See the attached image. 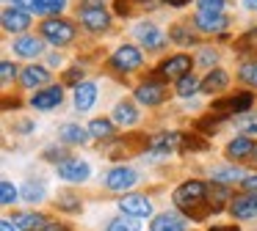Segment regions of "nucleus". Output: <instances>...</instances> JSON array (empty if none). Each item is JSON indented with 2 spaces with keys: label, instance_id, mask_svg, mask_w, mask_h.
I'll use <instances>...</instances> for the list:
<instances>
[{
  "label": "nucleus",
  "instance_id": "obj_40",
  "mask_svg": "<svg viewBox=\"0 0 257 231\" xmlns=\"http://www.w3.org/2000/svg\"><path fill=\"white\" fill-rule=\"evenodd\" d=\"M14 77H17V66H14L12 60H3V64H0V80H3V86H9Z\"/></svg>",
  "mask_w": 257,
  "mask_h": 231
},
{
  "label": "nucleus",
  "instance_id": "obj_28",
  "mask_svg": "<svg viewBox=\"0 0 257 231\" xmlns=\"http://www.w3.org/2000/svg\"><path fill=\"white\" fill-rule=\"evenodd\" d=\"M20 196H23V201H28V204H39V201H45V196H47V187L42 184V182H34V179H28L23 187H20Z\"/></svg>",
  "mask_w": 257,
  "mask_h": 231
},
{
  "label": "nucleus",
  "instance_id": "obj_2",
  "mask_svg": "<svg viewBox=\"0 0 257 231\" xmlns=\"http://www.w3.org/2000/svg\"><path fill=\"white\" fill-rule=\"evenodd\" d=\"M141 64H144V55H141V50L136 44H119L113 50L111 60H108V66L113 72H119V74H130V72L141 69Z\"/></svg>",
  "mask_w": 257,
  "mask_h": 231
},
{
  "label": "nucleus",
  "instance_id": "obj_21",
  "mask_svg": "<svg viewBox=\"0 0 257 231\" xmlns=\"http://www.w3.org/2000/svg\"><path fill=\"white\" fill-rule=\"evenodd\" d=\"M150 231H185V218H180L177 212H161L152 218Z\"/></svg>",
  "mask_w": 257,
  "mask_h": 231
},
{
  "label": "nucleus",
  "instance_id": "obj_33",
  "mask_svg": "<svg viewBox=\"0 0 257 231\" xmlns=\"http://www.w3.org/2000/svg\"><path fill=\"white\" fill-rule=\"evenodd\" d=\"M235 126H238L243 135H257V116H254V113H240V116H235Z\"/></svg>",
  "mask_w": 257,
  "mask_h": 231
},
{
  "label": "nucleus",
  "instance_id": "obj_51",
  "mask_svg": "<svg viewBox=\"0 0 257 231\" xmlns=\"http://www.w3.org/2000/svg\"><path fill=\"white\" fill-rule=\"evenodd\" d=\"M17 130L20 132H31V130H34V124H31V121H23V124H17Z\"/></svg>",
  "mask_w": 257,
  "mask_h": 231
},
{
  "label": "nucleus",
  "instance_id": "obj_30",
  "mask_svg": "<svg viewBox=\"0 0 257 231\" xmlns=\"http://www.w3.org/2000/svg\"><path fill=\"white\" fill-rule=\"evenodd\" d=\"M105 231H141V223L133 214H119V218L108 220Z\"/></svg>",
  "mask_w": 257,
  "mask_h": 231
},
{
  "label": "nucleus",
  "instance_id": "obj_54",
  "mask_svg": "<svg viewBox=\"0 0 257 231\" xmlns=\"http://www.w3.org/2000/svg\"><path fill=\"white\" fill-rule=\"evenodd\" d=\"M251 160H254V162H257V152H254V157H251Z\"/></svg>",
  "mask_w": 257,
  "mask_h": 231
},
{
  "label": "nucleus",
  "instance_id": "obj_34",
  "mask_svg": "<svg viewBox=\"0 0 257 231\" xmlns=\"http://www.w3.org/2000/svg\"><path fill=\"white\" fill-rule=\"evenodd\" d=\"M238 80L246 82V86H251V88H257V60H246V64L240 66Z\"/></svg>",
  "mask_w": 257,
  "mask_h": 231
},
{
  "label": "nucleus",
  "instance_id": "obj_53",
  "mask_svg": "<svg viewBox=\"0 0 257 231\" xmlns=\"http://www.w3.org/2000/svg\"><path fill=\"white\" fill-rule=\"evenodd\" d=\"M102 3H105V0H83V6H94V8H100Z\"/></svg>",
  "mask_w": 257,
  "mask_h": 231
},
{
  "label": "nucleus",
  "instance_id": "obj_42",
  "mask_svg": "<svg viewBox=\"0 0 257 231\" xmlns=\"http://www.w3.org/2000/svg\"><path fill=\"white\" fill-rule=\"evenodd\" d=\"M80 80H83V69H78V66L64 74V82H67V86H80Z\"/></svg>",
  "mask_w": 257,
  "mask_h": 231
},
{
  "label": "nucleus",
  "instance_id": "obj_16",
  "mask_svg": "<svg viewBox=\"0 0 257 231\" xmlns=\"http://www.w3.org/2000/svg\"><path fill=\"white\" fill-rule=\"evenodd\" d=\"M136 99H139L141 104H147V108H155V104H161L163 99H166V88L155 80H147L136 88Z\"/></svg>",
  "mask_w": 257,
  "mask_h": 231
},
{
  "label": "nucleus",
  "instance_id": "obj_36",
  "mask_svg": "<svg viewBox=\"0 0 257 231\" xmlns=\"http://www.w3.org/2000/svg\"><path fill=\"white\" fill-rule=\"evenodd\" d=\"M199 14H224V0H196Z\"/></svg>",
  "mask_w": 257,
  "mask_h": 231
},
{
  "label": "nucleus",
  "instance_id": "obj_1",
  "mask_svg": "<svg viewBox=\"0 0 257 231\" xmlns=\"http://www.w3.org/2000/svg\"><path fill=\"white\" fill-rule=\"evenodd\" d=\"M207 198H210V187H207L205 182H199V179L183 182V184L172 192L174 206L183 209L185 214H191L194 220H205L210 212H216L213 201H207Z\"/></svg>",
  "mask_w": 257,
  "mask_h": 231
},
{
  "label": "nucleus",
  "instance_id": "obj_22",
  "mask_svg": "<svg viewBox=\"0 0 257 231\" xmlns=\"http://www.w3.org/2000/svg\"><path fill=\"white\" fill-rule=\"evenodd\" d=\"M246 176L249 174L240 165H218V168L210 170V179L218 182V184H235V182H243Z\"/></svg>",
  "mask_w": 257,
  "mask_h": 231
},
{
  "label": "nucleus",
  "instance_id": "obj_25",
  "mask_svg": "<svg viewBox=\"0 0 257 231\" xmlns=\"http://www.w3.org/2000/svg\"><path fill=\"white\" fill-rule=\"evenodd\" d=\"M229 86V74L224 69H210L205 74V80H202V94H218V91H224V88Z\"/></svg>",
  "mask_w": 257,
  "mask_h": 231
},
{
  "label": "nucleus",
  "instance_id": "obj_49",
  "mask_svg": "<svg viewBox=\"0 0 257 231\" xmlns=\"http://www.w3.org/2000/svg\"><path fill=\"white\" fill-rule=\"evenodd\" d=\"M161 3H169V6H174V8H183V6H188L191 0H161Z\"/></svg>",
  "mask_w": 257,
  "mask_h": 231
},
{
  "label": "nucleus",
  "instance_id": "obj_13",
  "mask_svg": "<svg viewBox=\"0 0 257 231\" xmlns=\"http://www.w3.org/2000/svg\"><path fill=\"white\" fill-rule=\"evenodd\" d=\"M133 33L141 42V47H147V50H161L163 44H166V36H163V30L155 22H139Z\"/></svg>",
  "mask_w": 257,
  "mask_h": 231
},
{
  "label": "nucleus",
  "instance_id": "obj_38",
  "mask_svg": "<svg viewBox=\"0 0 257 231\" xmlns=\"http://www.w3.org/2000/svg\"><path fill=\"white\" fill-rule=\"evenodd\" d=\"M207 148V143L205 140H199V138H194V135H183V146H180V152H205Z\"/></svg>",
  "mask_w": 257,
  "mask_h": 231
},
{
  "label": "nucleus",
  "instance_id": "obj_15",
  "mask_svg": "<svg viewBox=\"0 0 257 231\" xmlns=\"http://www.w3.org/2000/svg\"><path fill=\"white\" fill-rule=\"evenodd\" d=\"M50 82V69L47 66H39V64H31L23 69V74H20V86L28 88V91H34V88H42Z\"/></svg>",
  "mask_w": 257,
  "mask_h": 231
},
{
  "label": "nucleus",
  "instance_id": "obj_32",
  "mask_svg": "<svg viewBox=\"0 0 257 231\" xmlns=\"http://www.w3.org/2000/svg\"><path fill=\"white\" fill-rule=\"evenodd\" d=\"M235 50H238V52H254L257 55V28L246 30L243 36L235 42Z\"/></svg>",
  "mask_w": 257,
  "mask_h": 231
},
{
  "label": "nucleus",
  "instance_id": "obj_10",
  "mask_svg": "<svg viewBox=\"0 0 257 231\" xmlns=\"http://www.w3.org/2000/svg\"><path fill=\"white\" fill-rule=\"evenodd\" d=\"M116 204L122 214H133V218H150L152 214V201L147 196H139V192H124Z\"/></svg>",
  "mask_w": 257,
  "mask_h": 231
},
{
  "label": "nucleus",
  "instance_id": "obj_6",
  "mask_svg": "<svg viewBox=\"0 0 257 231\" xmlns=\"http://www.w3.org/2000/svg\"><path fill=\"white\" fill-rule=\"evenodd\" d=\"M56 170H58V179L69 182V184H83V182H89V176H91L89 162H83V160H75V157L58 162Z\"/></svg>",
  "mask_w": 257,
  "mask_h": 231
},
{
  "label": "nucleus",
  "instance_id": "obj_3",
  "mask_svg": "<svg viewBox=\"0 0 257 231\" xmlns=\"http://www.w3.org/2000/svg\"><path fill=\"white\" fill-rule=\"evenodd\" d=\"M42 30V38H45L47 44H53V47H67L69 42L75 38V25L67 20H45L39 25Z\"/></svg>",
  "mask_w": 257,
  "mask_h": 231
},
{
  "label": "nucleus",
  "instance_id": "obj_39",
  "mask_svg": "<svg viewBox=\"0 0 257 231\" xmlns=\"http://www.w3.org/2000/svg\"><path fill=\"white\" fill-rule=\"evenodd\" d=\"M42 157L47 160V162H64V160H69V154L64 152V148H58V146H50V148H45V152H42Z\"/></svg>",
  "mask_w": 257,
  "mask_h": 231
},
{
  "label": "nucleus",
  "instance_id": "obj_45",
  "mask_svg": "<svg viewBox=\"0 0 257 231\" xmlns=\"http://www.w3.org/2000/svg\"><path fill=\"white\" fill-rule=\"evenodd\" d=\"M113 8H116V14L127 16L130 14V0H113Z\"/></svg>",
  "mask_w": 257,
  "mask_h": 231
},
{
  "label": "nucleus",
  "instance_id": "obj_50",
  "mask_svg": "<svg viewBox=\"0 0 257 231\" xmlns=\"http://www.w3.org/2000/svg\"><path fill=\"white\" fill-rule=\"evenodd\" d=\"M207 231H240L238 226H213V228H207Z\"/></svg>",
  "mask_w": 257,
  "mask_h": 231
},
{
  "label": "nucleus",
  "instance_id": "obj_41",
  "mask_svg": "<svg viewBox=\"0 0 257 231\" xmlns=\"http://www.w3.org/2000/svg\"><path fill=\"white\" fill-rule=\"evenodd\" d=\"M172 38H174V42H180V44H185V47H188V44H194V33L185 30L183 25H177V28L172 30Z\"/></svg>",
  "mask_w": 257,
  "mask_h": 231
},
{
  "label": "nucleus",
  "instance_id": "obj_23",
  "mask_svg": "<svg viewBox=\"0 0 257 231\" xmlns=\"http://www.w3.org/2000/svg\"><path fill=\"white\" fill-rule=\"evenodd\" d=\"M14 223H17L20 231H42L50 220H47V214L42 212H14Z\"/></svg>",
  "mask_w": 257,
  "mask_h": 231
},
{
  "label": "nucleus",
  "instance_id": "obj_48",
  "mask_svg": "<svg viewBox=\"0 0 257 231\" xmlns=\"http://www.w3.org/2000/svg\"><path fill=\"white\" fill-rule=\"evenodd\" d=\"M42 231H72V228H69V226H64V223H47Z\"/></svg>",
  "mask_w": 257,
  "mask_h": 231
},
{
  "label": "nucleus",
  "instance_id": "obj_12",
  "mask_svg": "<svg viewBox=\"0 0 257 231\" xmlns=\"http://www.w3.org/2000/svg\"><path fill=\"white\" fill-rule=\"evenodd\" d=\"M183 146V135L180 132H161V135H152L150 138V152L155 157H169L172 152Z\"/></svg>",
  "mask_w": 257,
  "mask_h": 231
},
{
  "label": "nucleus",
  "instance_id": "obj_9",
  "mask_svg": "<svg viewBox=\"0 0 257 231\" xmlns=\"http://www.w3.org/2000/svg\"><path fill=\"white\" fill-rule=\"evenodd\" d=\"M78 16H80V25L86 28V30H91V33H102V30H108V25H111V14H108L105 8H94V6H83V8L78 11Z\"/></svg>",
  "mask_w": 257,
  "mask_h": 231
},
{
  "label": "nucleus",
  "instance_id": "obj_35",
  "mask_svg": "<svg viewBox=\"0 0 257 231\" xmlns=\"http://www.w3.org/2000/svg\"><path fill=\"white\" fill-rule=\"evenodd\" d=\"M67 8V0H36V14H61Z\"/></svg>",
  "mask_w": 257,
  "mask_h": 231
},
{
  "label": "nucleus",
  "instance_id": "obj_24",
  "mask_svg": "<svg viewBox=\"0 0 257 231\" xmlns=\"http://www.w3.org/2000/svg\"><path fill=\"white\" fill-rule=\"evenodd\" d=\"M97 102V86L94 82H80V86H75V110H80V113H86V110H91Z\"/></svg>",
  "mask_w": 257,
  "mask_h": 231
},
{
  "label": "nucleus",
  "instance_id": "obj_52",
  "mask_svg": "<svg viewBox=\"0 0 257 231\" xmlns=\"http://www.w3.org/2000/svg\"><path fill=\"white\" fill-rule=\"evenodd\" d=\"M243 8L246 11H257V0H243Z\"/></svg>",
  "mask_w": 257,
  "mask_h": 231
},
{
  "label": "nucleus",
  "instance_id": "obj_26",
  "mask_svg": "<svg viewBox=\"0 0 257 231\" xmlns=\"http://www.w3.org/2000/svg\"><path fill=\"white\" fill-rule=\"evenodd\" d=\"M113 124L119 126H133L136 121H139V108H136L133 102H119L116 108H113Z\"/></svg>",
  "mask_w": 257,
  "mask_h": 231
},
{
  "label": "nucleus",
  "instance_id": "obj_4",
  "mask_svg": "<svg viewBox=\"0 0 257 231\" xmlns=\"http://www.w3.org/2000/svg\"><path fill=\"white\" fill-rule=\"evenodd\" d=\"M251 102H254V96H251V94H232V96L216 99V102H213V110H210V113L221 116V118H229V116L249 113Z\"/></svg>",
  "mask_w": 257,
  "mask_h": 231
},
{
  "label": "nucleus",
  "instance_id": "obj_14",
  "mask_svg": "<svg viewBox=\"0 0 257 231\" xmlns=\"http://www.w3.org/2000/svg\"><path fill=\"white\" fill-rule=\"evenodd\" d=\"M28 28H31V14L25 8L12 6V8L3 11V30L6 33H25Z\"/></svg>",
  "mask_w": 257,
  "mask_h": 231
},
{
  "label": "nucleus",
  "instance_id": "obj_8",
  "mask_svg": "<svg viewBox=\"0 0 257 231\" xmlns=\"http://www.w3.org/2000/svg\"><path fill=\"white\" fill-rule=\"evenodd\" d=\"M191 66H194V60H191V55H185V52H177V55H172V58H166L158 69H161V77L163 80H174L177 82L180 77H185V74H191Z\"/></svg>",
  "mask_w": 257,
  "mask_h": 231
},
{
  "label": "nucleus",
  "instance_id": "obj_5",
  "mask_svg": "<svg viewBox=\"0 0 257 231\" xmlns=\"http://www.w3.org/2000/svg\"><path fill=\"white\" fill-rule=\"evenodd\" d=\"M136 184H139V174L133 168H127V165H116V168H111L105 174V187L113 192H127Z\"/></svg>",
  "mask_w": 257,
  "mask_h": 231
},
{
  "label": "nucleus",
  "instance_id": "obj_37",
  "mask_svg": "<svg viewBox=\"0 0 257 231\" xmlns=\"http://www.w3.org/2000/svg\"><path fill=\"white\" fill-rule=\"evenodd\" d=\"M58 209L61 212H80V198L69 196V192H64V196H58Z\"/></svg>",
  "mask_w": 257,
  "mask_h": 231
},
{
  "label": "nucleus",
  "instance_id": "obj_11",
  "mask_svg": "<svg viewBox=\"0 0 257 231\" xmlns=\"http://www.w3.org/2000/svg\"><path fill=\"white\" fill-rule=\"evenodd\" d=\"M227 209H229V214H232L235 220H251V218H257V196L254 192L232 196Z\"/></svg>",
  "mask_w": 257,
  "mask_h": 231
},
{
  "label": "nucleus",
  "instance_id": "obj_17",
  "mask_svg": "<svg viewBox=\"0 0 257 231\" xmlns=\"http://www.w3.org/2000/svg\"><path fill=\"white\" fill-rule=\"evenodd\" d=\"M229 25V16L227 14H199L196 11V20H194V28L199 33H224Z\"/></svg>",
  "mask_w": 257,
  "mask_h": 231
},
{
  "label": "nucleus",
  "instance_id": "obj_20",
  "mask_svg": "<svg viewBox=\"0 0 257 231\" xmlns=\"http://www.w3.org/2000/svg\"><path fill=\"white\" fill-rule=\"evenodd\" d=\"M91 138L89 130H83L80 124H61L58 126V140L67 143V146H86Z\"/></svg>",
  "mask_w": 257,
  "mask_h": 231
},
{
  "label": "nucleus",
  "instance_id": "obj_44",
  "mask_svg": "<svg viewBox=\"0 0 257 231\" xmlns=\"http://www.w3.org/2000/svg\"><path fill=\"white\" fill-rule=\"evenodd\" d=\"M240 187H243L246 192H254V196H257V174H249L243 182H240Z\"/></svg>",
  "mask_w": 257,
  "mask_h": 231
},
{
  "label": "nucleus",
  "instance_id": "obj_27",
  "mask_svg": "<svg viewBox=\"0 0 257 231\" xmlns=\"http://www.w3.org/2000/svg\"><path fill=\"white\" fill-rule=\"evenodd\" d=\"M89 132L94 140H113V135H116V124H113V118H94L89 124Z\"/></svg>",
  "mask_w": 257,
  "mask_h": 231
},
{
  "label": "nucleus",
  "instance_id": "obj_7",
  "mask_svg": "<svg viewBox=\"0 0 257 231\" xmlns=\"http://www.w3.org/2000/svg\"><path fill=\"white\" fill-rule=\"evenodd\" d=\"M61 102H64V88H61V86H45V88H36V94L31 96V108L39 110V113L56 110Z\"/></svg>",
  "mask_w": 257,
  "mask_h": 231
},
{
  "label": "nucleus",
  "instance_id": "obj_47",
  "mask_svg": "<svg viewBox=\"0 0 257 231\" xmlns=\"http://www.w3.org/2000/svg\"><path fill=\"white\" fill-rule=\"evenodd\" d=\"M0 231H17V223L12 218H3L0 220Z\"/></svg>",
  "mask_w": 257,
  "mask_h": 231
},
{
  "label": "nucleus",
  "instance_id": "obj_18",
  "mask_svg": "<svg viewBox=\"0 0 257 231\" xmlns=\"http://www.w3.org/2000/svg\"><path fill=\"white\" fill-rule=\"evenodd\" d=\"M224 152H227L229 160H251L254 152H257V146H254V140H251L249 135H238V138H232V140L227 143Z\"/></svg>",
  "mask_w": 257,
  "mask_h": 231
},
{
  "label": "nucleus",
  "instance_id": "obj_19",
  "mask_svg": "<svg viewBox=\"0 0 257 231\" xmlns=\"http://www.w3.org/2000/svg\"><path fill=\"white\" fill-rule=\"evenodd\" d=\"M14 55H20V58H39L42 52H45V42L36 36H17L12 44Z\"/></svg>",
  "mask_w": 257,
  "mask_h": 231
},
{
  "label": "nucleus",
  "instance_id": "obj_43",
  "mask_svg": "<svg viewBox=\"0 0 257 231\" xmlns=\"http://www.w3.org/2000/svg\"><path fill=\"white\" fill-rule=\"evenodd\" d=\"M196 60H199L202 66H210V64H216V50L205 47V50H202V52H199V58H196Z\"/></svg>",
  "mask_w": 257,
  "mask_h": 231
},
{
  "label": "nucleus",
  "instance_id": "obj_31",
  "mask_svg": "<svg viewBox=\"0 0 257 231\" xmlns=\"http://www.w3.org/2000/svg\"><path fill=\"white\" fill-rule=\"evenodd\" d=\"M17 198H23V196H20V190L12 184V182H9V179L0 182V204H3V206H14Z\"/></svg>",
  "mask_w": 257,
  "mask_h": 231
},
{
  "label": "nucleus",
  "instance_id": "obj_29",
  "mask_svg": "<svg viewBox=\"0 0 257 231\" xmlns=\"http://www.w3.org/2000/svg\"><path fill=\"white\" fill-rule=\"evenodd\" d=\"M174 91H177V96L191 99L194 94H199V91H202V82L196 80V77H194V72H191V74L180 77V80H177V88H174Z\"/></svg>",
  "mask_w": 257,
  "mask_h": 231
},
{
  "label": "nucleus",
  "instance_id": "obj_46",
  "mask_svg": "<svg viewBox=\"0 0 257 231\" xmlns=\"http://www.w3.org/2000/svg\"><path fill=\"white\" fill-rule=\"evenodd\" d=\"M17 8H25V11H34L36 8V0H12Z\"/></svg>",
  "mask_w": 257,
  "mask_h": 231
}]
</instances>
